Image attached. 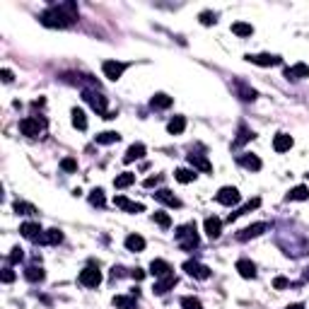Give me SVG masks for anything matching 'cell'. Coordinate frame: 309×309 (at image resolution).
I'll return each mask as SVG.
<instances>
[{
	"label": "cell",
	"mask_w": 309,
	"mask_h": 309,
	"mask_svg": "<svg viewBox=\"0 0 309 309\" xmlns=\"http://www.w3.org/2000/svg\"><path fill=\"white\" fill-rule=\"evenodd\" d=\"M237 162H239L244 169H251V172H259V169H261V160H259L256 155H251V152L239 155V157H237Z\"/></svg>",
	"instance_id": "17"
},
{
	"label": "cell",
	"mask_w": 309,
	"mask_h": 309,
	"mask_svg": "<svg viewBox=\"0 0 309 309\" xmlns=\"http://www.w3.org/2000/svg\"><path fill=\"white\" fill-rule=\"evenodd\" d=\"M215 198H218V203H222V206H237V203L242 201V196H239V191H237L235 186H222Z\"/></svg>",
	"instance_id": "6"
},
{
	"label": "cell",
	"mask_w": 309,
	"mask_h": 309,
	"mask_svg": "<svg viewBox=\"0 0 309 309\" xmlns=\"http://www.w3.org/2000/svg\"><path fill=\"white\" fill-rule=\"evenodd\" d=\"M285 201H309V189L307 186H295V189L285 196Z\"/></svg>",
	"instance_id": "31"
},
{
	"label": "cell",
	"mask_w": 309,
	"mask_h": 309,
	"mask_svg": "<svg viewBox=\"0 0 309 309\" xmlns=\"http://www.w3.org/2000/svg\"><path fill=\"white\" fill-rule=\"evenodd\" d=\"M140 157H145V145H143V143H135V145H131V147L126 150L123 162L131 164V162H135V160H140Z\"/></svg>",
	"instance_id": "19"
},
{
	"label": "cell",
	"mask_w": 309,
	"mask_h": 309,
	"mask_svg": "<svg viewBox=\"0 0 309 309\" xmlns=\"http://www.w3.org/2000/svg\"><path fill=\"white\" fill-rule=\"evenodd\" d=\"M160 179H162V177H150V179H145V181H143V186H145V189H152V186H157V184H160Z\"/></svg>",
	"instance_id": "46"
},
{
	"label": "cell",
	"mask_w": 309,
	"mask_h": 309,
	"mask_svg": "<svg viewBox=\"0 0 309 309\" xmlns=\"http://www.w3.org/2000/svg\"><path fill=\"white\" fill-rule=\"evenodd\" d=\"M44 276H46V273H44V268H41V266H29V268L24 271V278H27L29 283H41V280H44Z\"/></svg>",
	"instance_id": "29"
},
{
	"label": "cell",
	"mask_w": 309,
	"mask_h": 309,
	"mask_svg": "<svg viewBox=\"0 0 309 309\" xmlns=\"http://www.w3.org/2000/svg\"><path fill=\"white\" fill-rule=\"evenodd\" d=\"M41 126H44V123H41L39 118H31V116L19 121V131H22V135H27V138H36V135L41 133Z\"/></svg>",
	"instance_id": "9"
},
{
	"label": "cell",
	"mask_w": 309,
	"mask_h": 309,
	"mask_svg": "<svg viewBox=\"0 0 309 309\" xmlns=\"http://www.w3.org/2000/svg\"><path fill=\"white\" fill-rule=\"evenodd\" d=\"M152 196H155V198H157L160 203L169 206V208H181V201H179V198H177V196H174V193H172L169 189H157V191H155Z\"/></svg>",
	"instance_id": "11"
},
{
	"label": "cell",
	"mask_w": 309,
	"mask_h": 309,
	"mask_svg": "<svg viewBox=\"0 0 309 309\" xmlns=\"http://www.w3.org/2000/svg\"><path fill=\"white\" fill-rule=\"evenodd\" d=\"M259 206H261V201H259V198H254V201H249V203H247V206H242V208H239L237 213H230V218H227V222H232V220H237L239 215H244V213H249V210H254V208H259Z\"/></svg>",
	"instance_id": "32"
},
{
	"label": "cell",
	"mask_w": 309,
	"mask_h": 309,
	"mask_svg": "<svg viewBox=\"0 0 309 309\" xmlns=\"http://www.w3.org/2000/svg\"><path fill=\"white\" fill-rule=\"evenodd\" d=\"M283 75H285L288 80H305V77H309V65L307 63H295V65L285 68Z\"/></svg>",
	"instance_id": "12"
},
{
	"label": "cell",
	"mask_w": 309,
	"mask_h": 309,
	"mask_svg": "<svg viewBox=\"0 0 309 309\" xmlns=\"http://www.w3.org/2000/svg\"><path fill=\"white\" fill-rule=\"evenodd\" d=\"M172 102H174L172 97H167V94H162V92H160V94H155V97L150 99V106H152V109H169V106H172Z\"/></svg>",
	"instance_id": "26"
},
{
	"label": "cell",
	"mask_w": 309,
	"mask_h": 309,
	"mask_svg": "<svg viewBox=\"0 0 309 309\" xmlns=\"http://www.w3.org/2000/svg\"><path fill=\"white\" fill-rule=\"evenodd\" d=\"M220 232H222V220L220 218H206V235L210 237V239H218L220 237Z\"/></svg>",
	"instance_id": "18"
},
{
	"label": "cell",
	"mask_w": 309,
	"mask_h": 309,
	"mask_svg": "<svg viewBox=\"0 0 309 309\" xmlns=\"http://www.w3.org/2000/svg\"><path fill=\"white\" fill-rule=\"evenodd\" d=\"M152 218H155V222H157L162 230H169V227H172V218H169L167 213H155Z\"/></svg>",
	"instance_id": "40"
},
{
	"label": "cell",
	"mask_w": 309,
	"mask_h": 309,
	"mask_svg": "<svg viewBox=\"0 0 309 309\" xmlns=\"http://www.w3.org/2000/svg\"><path fill=\"white\" fill-rule=\"evenodd\" d=\"M111 302H114V307L116 309H135L138 307L135 297H126V295H118V297H114Z\"/></svg>",
	"instance_id": "30"
},
{
	"label": "cell",
	"mask_w": 309,
	"mask_h": 309,
	"mask_svg": "<svg viewBox=\"0 0 309 309\" xmlns=\"http://www.w3.org/2000/svg\"><path fill=\"white\" fill-rule=\"evenodd\" d=\"M215 17H218L215 12H201V24H206V27H210V24H215V22H218Z\"/></svg>",
	"instance_id": "43"
},
{
	"label": "cell",
	"mask_w": 309,
	"mask_h": 309,
	"mask_svg": "<svg viewBox=\"0 0 309 309\" xmlns=\"http://www.w3.org/2000/svg\"><path fill=\"white\" fill-rule=\"evenodd\" d=\"M184 128H186V118H184V116H174V118L167 123V131H169L172 135H179V133H184Z\"/></svg>",
	"instance_id": "27"
},
{
	"label": "cell",
	"mask_w": 309,
	"mask_h": 309,
	"mask_svg": "<svg viewBox=\"0 0 309 309\" xmlns=\"http://www.w3.org/2000/svg\"><path fill=\"white\" fill-rule=\"evenodd\" d=\"M174 177H177V181H181V184H191V181H196V169H177Z\"/></svg>",
	"instance_id": "34"
},
{
	"label": "cell",
	"mask_w": 309,
	"mask_h": 309,
	"mask_svg": "<svg viewBox=\"0 0 309 309\" xmlns=\"http://www.w3.org/2000/svg\"><path fill=\"white\" fill-rule=\"evenodd\" d=\"M94 140H97L99 145H111V143H118V140H121V135H118L116 131H104V133L94 135Z\"/></svg>",
	"instance_id": "28"
},
{
	"label": "cell",
	"mask_w": 309,
	"mask_h": 309,
	"mask_svg": "<svg viewBox=\"0 0 309 309\" xmlns=\"http://www.w3.org/2000/svg\"><path fill=\"white\" fill-rule=\"evenodd\" d=\"M249 63H254V65H261V68H273V65H280L283 63V58L280 56H276V53H256V56H244Z\"/></svg>",
	"instance_id": "4"
},
{
	"label": "cell",
	"mask_w": 309,
	"mask_h": 309,
	"mask_svg": "<svg viewBox=\"0 0 309 309\" xmlns=\"http://www.w3.org/2000/svg\"><path fill=\"white\" fill-rule=\"evenodd\" d=\"M174 285H177V276L172 273V276H167V278H160V280L155 283L152 293H155V295H167V293H169Z\"/></svg>",
	"instance_id": "16"
},
{
	"label": "cell",
	"mask_w": 309,
	"mask_h": 309,
	"mask_svg": "<svg viewBox=\"0 0 309 309\" xmlns=\"http://www.w3.org/2000/svg\"><path fill=\"white\" fill-rule=\"evenodd\" d=\"M177 242H179V247H181L184 251H191V249H196V247H198L196 222H189V225L179 227V230H177Z\"/></svg>",
	"instance_id": "3"
},
{
	"label": "cell",
	"mask_w": 309,
	"mask_h": 309,
	"mask_svg": "<svg viewBox=\"0 0 309 309\" xmlns=\"http://www.w3.org/2000/svg\"><path fill=\"white\" fill-rule=\"evenodd\" d=\"M80 285H85V288H97L99 283H102V273H99V268H94V266H87V268H82L80 271Z\"/></svg>",
	"instance_id": "5"
},
{
	"label": "cell",
	"mask_w": 309,
	"mask_h": 309,
	"mask_svg": "<svg viewBox=\"0 0 309 309\" xmlns=\"http://www.w3.org/2000/svg\"><path fill=\"white\" fill-rule=\"evenodd\" d=\"M12 280H15L12 268H2V283H12Z\"/></svg>",
	"instance_id": "47"
},
{
	"label": "cell",
	"mask_w": 309,
	"mask_h": 309,
	"mask_svg": "<svg viewBox=\"0 0 309 309\" xmlns=\"http://www.w3.org/2000/svg\"><path fill=\"white\" fill-rule=\"evenodd\" d=\"M126 249L128 251H143L145 249V239L140 235H128L126 237Z\"/></svg>",
	"instance_id": "25"
},
{
	"label": "cell",
	"mask_w": 309,
	"mask_h": 309,
	"mask_svg": "<svg viewBox=\"0 0 309 309\" xmlns=\"http://www.w3.org/2000/svg\"><path fill=\"white\" fill-rule=\"evenodd\" d=\"M12 208H15V213H17V215H34V213H36V208H34V206H29V203H24V201H15V206H12Z\"/></svg>",
	"instance_id": "37"
},
{
	"label": "cell",
	"mask_w": 309,
	"mask_h": 309,
	"mask_svg": "<svg viewBox=\"0 0 309 309\" xmlns=\"http://www.w3.org/2000/svg\"><path fill=\"white\" fill-rule=\"evenodd\" d=\"M181 307L184 309H203L198 297H181Z\"/></svg>",
	"instance_id": "41"
},
{
	"label": "cell",
	"mask_w": 309,
	"mask_h": 309,
	"mask_svg": "<svg viewBox=\"0 0 309 309\" xmlns=\"http://www.w3.org/2000/svg\"><path fill=\"white\" fill-rule=\"evenodd\" d=\"M0 75H2V82H12V80H15L12 70H7V68H2V70H0Z\"/></svg>",
	"instance_id": "48"
},
{
	"label": "cell",
	"mask_w": 309,
	"mask_h": 309,
	"mask_svg": "<svg viewBox=\"0 0 309 309\" xmlns=\"http://www.w3.org/2000/svg\"><path fill=\"white\" fill-rule=\"evenodd\" d=\"M184 271L191 276V278H198V280H208L210 278V268L198 264V261H186L184 264Z\"/></svg>",
	"instance_id": "8"
},
{
	"label": "cell",
	"mask_w": 309,
	"mask_h": 309,
	"mask_svg": "<svg viewBox=\"0 0 309 309\" xmlns=\"http://www.w3.org/2000/svg\"><path fill=\"white\" fill-rule=\"evenodd\" d=\"M290 147H293V135H288V133H278L276 140H273V150H276V152H288Z\"/></svg>",
	"instance_id": "21"
},
{
	"label": "cell",
	"mask_w": 309,
	"mask_h": 309,
	"mask_svg": "<svg viewBox=\"0 0 309 309\" xmlns=\"http://www.w3.org/2000/svg\"><path fill=\"white\" fill-rule=\"evenodd\" d=\"M189 164H191L193 169H201V172H213V164H210L203 155H196V152L189 155Z\"/></svg>",
	"instance_id": "22"
},
{
	"label": "cell",
	"mask_w": 309,
	"mask_h": 309,
	"mask_svg": "<svg viewBox=\"0 0 309 309\" xmlns=\"http://www.w3.org/2000/svg\"><path fill=\"white\" fill-rule=\"evenodd\" d=\"M133 181H135V174L123 172V174H118V177L114 179V186H116V189H126V186H131Z\"/></svg>",
	"instance_id": "35"
},
{
	"label": "cell",
	"mask_w": 309,
	"mask_h": 309,
	"mask_svg": "<svg viewBox=\"0 0 309 309\" xmlns=\"http://www.w3.org/2000/svg\"><path fill=\"white\" fill-rule=\"evenodd\" d=\"M266 230H268V225H266V222H256V225H249V227L239 230V232H237V239H239V242H247V239H251V237L264 235Z\"/></svg>",
	"instance_id": "10"
},
{
	"label": "cell",
	"mask_w": 309,
	"mask_h": 309,
	"mask_svg": "<svg viewBox=\"0 0 309 309\" xmlns=\"http://www.w3.org/2000/svg\"><path fill=\"white\" fill-rule=\"evenodd\" d=\"M114 203H116L121 210H126V213H143V210H145V206H143V203H133V201H128L126 196H116V198H114Z\"/></svg>",
	"instance_id": "14"
},
{
	"label": "cell",
	"mask_w": 309,
	"mask_h": 309,
	"mask_svg": "<svg viewBox=\"0 0 309 309\" xmlns=\"http://www.w3.org/2000/svg\"><path fill=\"white\" fill-rule=\"evenodd\" d=\"M150 273H152L155 278H167V276H172V266H169L164 259H152Z\"/></svg>",
	"instance_id": "13"
},
{
	"label": "cell",
	"mask_w": 309,
	"mask_h": 309,
	"mask_svg": "<svg viewBox=\"0 0 309 309\" xmlns=\"http://www.w3.org/2000/svg\"><path fill=\"white\" fill-rule=\"evenodd\" d=\"M19 232H22V237H27L29 242H39L41 239V227L36 225V222H24L22 227H19Z\"/></svg>",
	"instance_id": "15"
},
{
	"label": "cell",
	"mask_w": 309,
	"mask_h": 309,
	"mask_svg": "<svg viewBox=\"0 0 309 309\" xmlns=\"http://www.w3.org/2000/svg\"><path fill=\"white\" fill-rule=\"evenodd\" d=\"M41 22L46 27H58V29H65L70 24L77 22V5L75 2H58V5H51L48 10L41 12Z\"/></svg>",
	"instance_id": "1"
},
{
	"label": "cell",
	"mask_w": 309,
	"mask_h": 309,
	"mask_svg": "<svg viewBox=\"0 0 309 309\" xmlns=\"http://www.w3.org/2000/svg\"><path fill=\"white\" fill-rule=\"evenodd\" d=\"M131 276H133L135 280H143V278H145V271H143V268H135V271H133Z\"/></svg>",
	"instance_id": "49"
},
{
	"label": "cell",
	"mask_w": 309,
	"mask_h": 309,
	"mask_svg": "<svg viewBox=\"0 0 309 309\" xmlns=\"http://www.w3.org/2000/svg\"><path fill=\"white\" fill-rule=\"evenodd\" d=\"M89 203L97 206V208H104V203H106V201H104V191H102V189H94V191L89 193Z\"/></svg>",
	"instance_id": "39"
},
{
	"label": "cell",
	"mask_w": 309,
	"mask_h": 309,
	"mask_svg": "<svg viewBox=\"0 0 309 309\" xmlns=\"http://www.w3.org/2000/svg\"><path fill=\"white\" fill-rule=\"evenodd\" d=\"M288 285H290V280H288V278H283V276H278V278L273 280V288H276V290H285Z\"/></svg>",
	"instance_id": "45"
},
{
	"label": "cell",
	"mask_w": 309,
	"mask_h": 309,
	"mask_svg": "<svg viewBox=\"0 0 309 309\" xmlns=\"http://www.w3.org/2000/svg\"><path fill=\"white\" fill-rule=\"evenodd\" d=\"M70 116H73V126L77 128V131H87V116H85V111L82 109H73L70 111Z\"/></svg>",
	"instance_id": "24"
},
{
	"label": "cell",
	"mask_w": 309,
	"mask_h": 309,
	"mask_svg": "<svg viewBox=\"0 0 309 309\" xmlns=\"http://www.w3.org/2000/svg\"><path fill=\"white\" fill-rule=\"evenodd\" d=\"M237 271H239L242 278H256V266L249 259H239L237 261Z\"/></svg>",
	"instance_id": "23"
},
{
	"label": "cell",
	"mask_w": 309,
	"mask_h": 309,
	"mask_svg": "<svg viewBox=\"0 0 309 309\" xmlns=\"http://www.w3.org/2000/svg\"><path fill=\"white\" fill-rule=\"evenodd\" d=\"M232 31H235L237 36H251V34H254V27L247 24V22H235V24H232Z\"/></svg>",
	"instance_id": "36"
},
{
	"label": "cell",
	"mask_w": 309,
	"mask_h": 309,
	"mask_svg": "<svg viewBox=\"0 0 309 309\" xmlns=\"http://www.w3.org/2000/svg\"><path fill=\"white\" fill-rule=\"evenodd\" d=\"M60 169H63V172H77V162H75L73 157H65V160L60 162Z\"/></svg>",
	"instance_id": "42"
},
{
	"label": "cell",
	"mask_w": 309,
	"mask_h": 309,
	"mask_svg": "<svg viewBox=\"0 0 309 309\" xmlns=\"http://www.w3.org/2000/svg\"><path fill=\"white\" fill-rule=\"evenodd\" d=\"M22 259H24V251H22L19 247H15V249L10 251V264H19Z\"/></svg>",
	"instance_id": "44"
},
{
	"label": "cell",
	"mask_w": 309,
	"mask_h": 309,
	"mask_svg": "<svg viewBox=\"0 0 309 309\" xmlns=\"http://www.w3.org/2000/svg\"><path fill=\"white\" fill-rule=\"evenodd\" d=\"M288 309H305V305H290Z\"/></svg>",
	"instance_id": "50"
},
{
	"label": "cell",
	"mask_w": 309,
	"mask_h": 309,
	"mask_svg": "<svg viewBox=\"0 0 309 309\" xmlns=\"http://www.w3.org/2000/svg\"><path fill=\"white\" fill-rule=\"evenodd\" d=\"M126 68H128V63H121V60H104L102 63V70H104V75L109 80H118Z\"/></svg>",
	"instance_id": "7"
},
{
	"label": "cell",
	"mask_w": 309,
	"mask_h": 309,
	"mask_svg": "<svg viewBox=\"0 0 309 309\" xmlns=\"http://www.w3.org/2000/svg\"><path fill=\"white\" fill-rule=\"evenodd\" d=\"M82 99L99 114V116H104V118H116V114L114 111H109L106 106H109V102H106V97L102 94V92H94V89H85L82 92Z\"/></svg>",
	"instance_id": "2"
},
{
	"label": "cell",
	"mask_w": 309,
	"mask_h": 309,
	"mask_svg": "<svg viewBox=\"0 0 309 309\" xmlns=\"http://www.w3.org/2000/svg\"><path fill=\"white\" fill-rule=\"evenodd\" d=\"M237 89H239V94H242V99H244V102H254V99L259 97V94H256V89H249L244 82H239V85H237Z\"/></svg>",
	"instance_id": "38"
},
{
	"label": "cell",
	"mask_w": 309,
	"mask_h": 309,
	"mask_svg": "<svg viewBox=\"0 0 309 309\" xmlns=\"http://www.w3.org/2000/svg\"><path fill=\"white\" fill-rule=\"evenodd\" d=\"M254 138H256V135H254L247 126H239V135H237V140H235L232 145H235V147H239V145H244V143H249V140H254Z\"/></svg>",
	"instance_id": "33"
},
{
	"label": "cell",
	"mask_w": 309,
	"mask_h": 309,
	"mask_svg": "<svg viewBox=\"0 0 309 309\" xmlns=\"http://www.w3.org/2000/svg\"><path fill=\"white\" fill-rule=\"evenodd\" d=\"M63 242V232L60 230H46L44 235H41V239H39V244H48V247H56V244H60Z\"/></svg>",
	"instance_id": "20"
}]
</instances>
